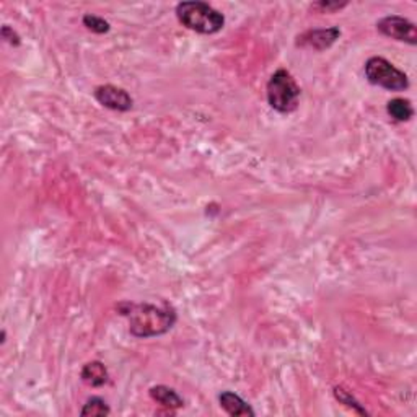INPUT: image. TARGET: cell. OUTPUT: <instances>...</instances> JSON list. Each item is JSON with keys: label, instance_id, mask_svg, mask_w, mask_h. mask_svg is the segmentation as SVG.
Wrapping results in <instances>:
<instances>
[{"label": "cell", "instance_id": "6da1fadb", "mask_svg": "<svg viewBox=\"0 0 417 417\" xmlns=\"http://www.w3.org/2000/svg\"><path fill=\"white\" fill-rule=\"evenodd\" d=\"M118 312L129 319V333L135 338H154L170 331L176 323V312L171 305L164 303H119Z\"/></svg>", "mask_w": 417, "mask_h": 417}, {"label": "cell", "instance_id": "52a82bcc", "mask_svg": "<svg viewBox=\"0 0 417 417\" xmlns=\"http://www.w3.org/2000/svg\"><path fill=\"white\" fill-rule=\"evenodd\" d=\"M340 37V29L338 27L333 28H322V29H310L297 38L295 44L298 48H307L315 51H324L338 41Z\"/></svg>", "mask_w": 417, "mask_h": 417}, {"label": "cell", "instance_id": "9a60e30c", "mask_svg": "<svg viewBox=\"0 0 417 417\" xmlns=\"http://www.w3.org/2000/svg\"><path fill=\"white\" fill-rule=\"evenodd\" d=\"M345 5H348V2H318V4H315L313 7L315 8H319L322 10V12H334V10H340V8H344Z\"/></svg>", "mask_w": 417, "mask_h": 417}, {"label": "cell", "instance_id": "7a4b0ae2", "mask_svg": "<svg viewBox=\"0 0 417 417\" xmlns=\"http://www.w3.org/2000/svg\"><path fill=\"white\" fill-rule=\"evenodd\" d=\"M176 18L183 27L201 34H216L225 25V17L206 2H181L176 5Z\"/></svg>", "mask_w": 417, "mask_h": 417}, {"label": "cell", "instance_id": "ba28073f", "mask_svg": "<svg viewBox=\"0 0 417 417\" xmlns=\"http://www.w3.org/2000/svg\"><path fill=\"white\" fill-rule=\"evenodd\" d=\"M218 403H220V408L232 417H254L256 414L251 406L233 391H222L218 395Z\"/></svg>", "mask_w": 417, "mask_h": 417}, {"label": "cell", "instance_id": "9c48e42d", "mask_svg": "<svg viewBox=\"0 0 417 417\" xmlns=\"http://www.w3.org/2000/svg\"><path fill=\"white\" fill-rule=\"evenodd\" d=\"M149 395L152 399L157 401V403L168 409H180L185 406V399L178 395V391L170 388V386H165V385L152 386Z\"/></svg>", "mask_w": 417, "mask_h": 417}, {"label": "cell", "instance_id": "8992f818", "mask_svg": "<svg viewBox=\"0 0 417 417\" xmlns=\"http://www.w3.org/2000/svg\"><path fill=\"white\" fill-rule=\"evenodd\" d=\"M96 101L105 108L113 111H129L134 105V100L124 88L116 85H100L93 91Z\"/></svg>", "mask_w": 417, "mask_h": 417}, {"label": "cell", "instance_id": "2e32d148", "mask_svg": "<svg viewBox=\"0 0 417 417\" xmlns=\"http://www.w3.org/2000/svg\"><path fill=\"white\" fill-rule=\"evenodd\" d=\"M2 38L5 39V41H8L10 44H13V46L20 44V37L13 32L12 28L8 27V25H5V27L2 28Z\"/></svg>", "mask_w": 417, "mask_h": 417}, {"label": "cell", "instance_id": "5b68a950", "mask_svg": "<svg viewBox=\"0 0 417 417\" xmlns=\"http://www.w3.org/2000/svg\"><path fill=\"white\" fill-rule=\"evenodd\" d=\"M376 28L381 34L388 37L396 41H403L408 44H417V29L413 22L408 18L399 17V15H390V17L381 18L376 23Z\"/></svg>", "mask_w": 417, "mask_h": 417}, {"label": "cell", "instance_id": "4fadbf2b", "mask_svg": "<svg viewBox=\"0 0 417 417\" xmlns=\"http://www.w3.org/2000/svg\"><path fill=\"white\" fill-rule=\"evenodd\" d=\"M334 396H336V399L339 401V403H343V404L348 406V408L354 409L355 413L367 416V411H365V409L362 408V406H360L359 401H355L354 396L350 395L349 391H345V390L343 388V386H336V388H334Z\"/></svg>", "mask_w": 417, "mask_h": 417}, {"label": "cell", "instance_id": "7c38bea8", "mask_svg": "<svg viewBox=\"0 0 417 417\" xmlns=\"http://www.w3.org/2000/svg\"><path fill=\"white\" fill-rule=\"evenodd\" d=\"M111 409L110 406L106 404V401L100 396H91V398L84 404L82 411H80V416L82 417H103L110 416Z\"/></svg>", "mask_w": 417, "mask_h": 417}, {"label": "cell", "instance_id": "30bf717a", "mask_svg": "<svg viewBox=\"0 0 417 417\" xmlns=\"http://www.w3.org/2000/svg\"><path fill=\"white\" fill-rule=\"evenodd\" d=\"M80 376H82V380L86 385L93 386V388H98V386H103L106 381H108L110 375L103 362H100V360H93V362L85 364Z\"/></svg>", "mask_w": 417, "mask_h": 417}, {"label": "cell", "instance_id": "8fae6325", "mask_svg": "<svg viewBox=\"0 0 417 417\" xmlns=\"http://www.w3.org/2000/svg\"><path fill=\"white\" fill-rule=\"evenodd\" d=\"M386 111L388 114L398 123H404V121H409L414 116V108L411 105L409 100L406 98H393L388 101L386 105Z\"/></svg>", "mask_w": 417, "mask_h": 417}, {"label": "cell", "instance_id": "5bb4252c", "mask_svg": "<svg viewBox=\"0 0 417 417\" xmlns=\"http://www.w3.org/2000/svg\"><path fill=\"white\" fill-rule=\"evenodd\" d=\"M84 25L86 28L90 29V32H93V33H98V34H103V33H108L110 32V23L106 22L105 18H101V17H96V15H91V13H88V15H85L84 17Z\"/></svg>", "mask_w": 417, "mask_h": 417}, {"label": "cell", "instance_id": "277c9868", "mask_svg": "<svg viewBox=\"0 0 417 417\" xmlns=\"http://www.w3.org/2000/svg\"><path fill=\"white\" fill-rule=\"evenodd\" d=\"M365 77L372 85L381 86L385 90L403 91L409 88L408 75L396 69L390 60L378 55L370 58L365 62Z\"/></svg>", "mask_w": 417, "mask_h": 417}, {"label": "cell", "instance_id": "3957f363", "mask_svg": "<svg viewBox=\"0 0 417 417\" xmlns=\"http://www.w3.org/2000/svg\"><path fill=\"white\" fill-rule=\"evenodd\" d=\"M300 93L302 91H300L298 84L286 69L276 70L266 86L269 106L282 114H289L298 108Z\"/></svg>", "mask_w": 417, "mask_h": 417}]
</instances>
